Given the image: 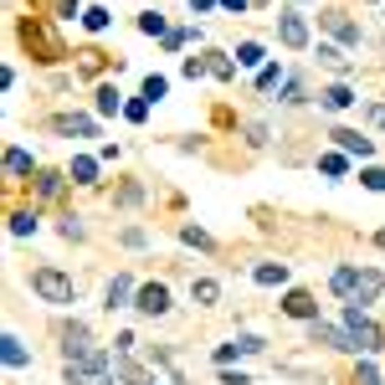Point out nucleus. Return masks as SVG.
<instances>
[{
  "label": "nucleus",
  "mask_w": 385,
  "mask_h": 385,
  "mask_svg": "<svg viewBox=\"0 0 385 385\" xmlns=\"http://www.w3.org/2000/svg\"><path fill=\"white\" fill-rule=\"evenodd\" d=\"M21 42L36 51V62H62V42L47 31V21L42 16H31V21H21Z\"/></svg>",
  "instance_id": "f257e3e1"
},
{
  "label": "nucleus",
  "mask_w": 385,
  "mask_h": 385,
  "mask_svg": "<svg viewBox=\"0 0 385 385\" xmlns=\"http://www.w3.org/2000/svg\"><path fill=\"white\" fill-rule=\"evenodd\" d=\"M31 288H36L47 303H72V277H62L57 268H36V272H31Z\"/></svg>",
  "instance_id": "f03ea898"
},
{
  "label": "nucleus",
  "mask_w": 385,
  "mask_h": 385,
  "mask_svg": "<svg viewBox=\"0 0 385 385\" xmlns=\"http://www.w3.org/2000/svg\"><path fill=\"white\" fill-rule=\"evenodd\" d=\"M344 329L354 334V344H360V350H380V329L370 324L360 309H344Z\"/></svg>",
  "instance_id": "7ed1b4c3"
},
{
  "label": "nucleus",
  "mask_w": 385,
  "mask_h": 385,
  "mask_svg": "<svg viewBox=\"0 0 385 385\" xmlns=\"http://www.w3.org/2000/svg\"><path fill=\"white\" fill-rule=\"evenodd\" d=\"M277 36H283L288 47H309V21H303L298 10H283V16H277Z\"/></svg>",
  "instance_id": "20e7f679"
},
{
  "label": "nucleus",
  "mask_w": 385,
  "mask_h": 385,
  "mask_svg": "<svg viewBox=\"0 0 385 385\" xmlns=\"http://www.w3.org/2000/svg\"><path fill=\"white\" fill-rule=\"evenodd\" d=\"M313 344H329V350H360L350 329H329V324H318V318H313Z\"/></svg>",
  "instance_id": "39448f33"
},
{
  "label": "nucleus",
  "mask_w": 385,
  "mask_h": 385,
  "mask_svg": "<svg viewBox=\"0 0 385 385\" xmlns=\"http://www.w3.org/2000/svg\"><path fill=\"white\" fill-rule=\"evenodd\" d=\"M139 309H144V313H165V309H170L165 283H144V288H139Z\"/></svg>",
  "instance_id": "423d86ee"
},
{
  "label": "nucleus",
  "mask_w": 385,
  "mask_h": 385,
  "mask_svg": "<svg viewBox=\"0 0 385 385\" xmlns=\"http://www.w3.org/2000/svg\"><path fill=\"white\" fill-rule=\"evenodd\" d=\"M334 139H339V149L360 154V159H370V154H375V144H370L365 134H354V129H334Z\"/></svg>",
  "instance_id": "0eeeda50"
},
{
  "label": "nucleus",
  "mask_w": 385,
  "mask_h": 385,
  "mask_svg": "<svg viewBox=\"0 0 385 385\" xmlns=\"http://www.w3.org/2000/svg\"><path fill=\"white\" fill-rule=\"evenodd\" d=\"M380 293H385L380 272H354V293H350V298H360V303H365V298H380Z\"/></svg>",
  "instance_id": "6e6552de"
},
{
  "label": "nucleus",
  "mask_w": 385,
  "mask_h": 385,
  "mask_svg": "<svg viewBox=\"0 0 385 385\" xmlns=\"http://www.w3.org/2000/svg\"><path fill=\"white\" fill-rule=\"evenodd\" d=\"M51 129H57V134H92V118H83V113H57V118H51Z\"/></svg>",
  "instance_id": "1a4fd4ad"
},
{
  "label": "nucleus",
  "mask_w": 385,
  "mask_h": 385,
  "mask_svg": "<svg viewBox=\"0 0 385 385\" xmlns=\"http://www.w3.org/2000/svg\"><path fill=\"white\" fill-rule=\"evenodd\" d=\"M324 26L339 36V42H360V26H354V21H344L339 10H329V16H324Z\"/></svg>",
  "instance_id": "9d476101"
},
{
  "label": "nucleus",
  "mask_w": 385,
  "mask_h": 385,
  "mask_svg": "<svg viewBox=\"0 0 385 385\" xmlns=\"http://www.w3.org/2000/svg\"><path fill=\"white\" fill-rule=\"evenodd\" d=\"M293 318H318V303L309 298V293H288V303H283Z\"/></svg>",
  "instance_id": "9b49d317"
},
{
  "label": "nucleus",
  "mask_w": 385,
  "mask_h": 385,
  "mask_svg": "<svg viewBox=\"0 0 385 385\" xmlns=\"http://www.w3.org/2000/svg\"><path fill=\"white\" fill-rule=\"evenodd\" d=\"M350 103H354V92L344 88V83H334V88L324 92V108H350Z\"/></svg>",
  "instance_id": "f8f14e48"
},
{
  "label": "nucleus",
  "mask_w": 385,
  "mask_h": 385,
  "mask_svg": "<svg viewBox=\"0 0 385 385\" xmlns=\"http://www.w3.org/2000/svg\"><path fill=\"white\" fill-rule=\"evenodd\" d=\"M190 298H195V303H216V298H221V288L211 283V277H201V283H190Z\"/></svg>",
  "instance_id": "ddd939ff"
},
{
  "label": "nucleus",
  "mask_w": 385,
  "mask_h": 385,
  "mask_svg": "<svg viewBox=\"0 0 385 385\" xmlns=\"http://www.w3.org/2000/svg\"><path fill=\"white\" fill-rule=\"evenodd\" d=\"M318 62H324V67H334V72H344V67H350V57H344L339 47H318Z\"/></svg>",
  "instance_id": "4468645a"
},
{
  "label": "nucleus",
  "mask_w": 385,
  "mask_h": 385,
  "mask_svg": "<svg viewBox=\"0 0 385 385\" xmlns=\"http://www.w3.org/2000/svg\"><path fill=\"white\" fill-rule=\"evenodd\" d=\"M6 170H10V175H31V154H26V149H10V154H6Z\"/></svg>",
  "instance_id": "2eb2a0df"
},
{
  "label": "nucleus",
  "mask_w": 385,
  "mask_h": 385,
  "mask_svg": "<svg viewBox=\"0 0 385 385\" xmlns=\"http://www.w3.org/2000/svg\"><path fill=\"white\" fill-rule=\"evenodd\" d=\"M129 288H134V283H129V277H113V283H108V309H124Z\"/></svg>",
  "instance_id": "dca6fc26"
},
{
  "label": "nucleus",
  "mask_w": 385,
  "mask_h": 385,
  "mask_svg": "<svg viewBox=\"0 0 385 385\" xmlns=\"http://www.w3.org/2000/svg\"><path fill=\"white\" fill-rule=\"evenodd\" d=\"M283 277H288V268H283V262H268V268H257V283H262V288L283 283Z\"/></svg>",
  "instance_id": "f3484780"
},
{
  "label": "nucleus",
  "mask_w": 385,
  "mask_h": 385,
  "mask_svg": "<svg viewBox=\"0 0 385 385\" xmlns=\"http://www.w3.org/2000/svg\"><path fill=\"white\" fill-rule=\"evenodd\" d=\"M236 62H242V67H257V62H262V47H257V42H242V47H236Z\"/></svg>",
  "instance_id": "a211bd4d"
},
{
  "label": "nucleus",
  "mask_w": 385,
  "mask_h": 385,
  "mask_svg": "<svg viewBox=\"0 0 385 385\" xmlns=\"http://www.w3.org/2000/svg\"><path fill=\"white\" fill-rule=\"evenodd\" d=\"M10 231H16V236L36 231V216H31V211H16V216H10Z\"/></svg>",
  "instance_id": "6ab92c4d"
},
{
  "label": "nucleus",
  "mask_w": 385,
  "mask_h": 385,
  "mask_svg": "<svg viewBox=\"0 0 385 385\" xmlns=\"http://www.w3.org/2000/svg\"><path fill=\"white\" fill-rule=\"evenodd\" d=\"M72 175L83 180V185H92V175H98V165H92V159H72Z\"/></svg>",
  "instance_id": "aec40b11"
},
{
  "label": "nucleus",
  "mask_w": 385,
  "mask_h": 385,
  "mask_svg": "<svg viewBox=\"0 0 385 385\" xmlns=\"http://www.w3.org/2000/svg\"><path fill=\"white\" fill-rule=\"evenodd\" d=\"M98 113H118V92L113 88H98Z\"/></svg>",
  "instance_id": "412c9836"
},
{
  "label": "nucleus",
  "mask_w": 385,
  "mask_h": 385,
  "mask_svg": "<svg viewBox=\"0 0 385 385\" xmlns=\"http://www.w3.org/2000/svg\"><path fill=\"white\" fill-rule=\"evenodd\" d=\"M6 365H26V350H21V339H10V334H6Z\"/></svg>",
  "instance_id": "4be33fe9"
},
{
  "label": "nucleus",
  "mask_w": 385,
  "mask_h": 385,
  "mask_svg": "<svg viewBox=\"0 0 385 385\" xmlns=\"http://www.w3.org/2000/svg\"><path fill=\"white\" fill-rule=\"evenodd\" d=\"M83 21H88V31H103V26H108V10H98V6H92Z\"/></svg>",
  "instance_id": "5701e85b"
},
{
  "label": "nucleus",
  "mask_w": 385,
  "mask_h": 385,
  "mask_svg": "<svg viewBox=\"0 0 385 385\" xmlns=\"http://www.w3.org/2000/svg\"><path fill=\"white\" fill-rule=\"evenodd\" d=\"M144 98H165V77H144Z\"/></svg>",
  "instance_id": "b1692460"
},
{
  "label": "nucleus",
  "mask_w": 385,
  "mask_h": 385,
  "mask_svg": "<svg viewBox=\"0 0 385 385\" xmlns=\"http://www.w3.org/2000/svg\"><path fill=\"white\" fill-rule=\"evenodd\" d=\"M139 195H144L139 185H124V190H118V206H139Z\"/></svg>",
  "instance_id": "393cba45"
},
{
  "label": "nucleus",
  "mask_w": 385,
  "mask_h": 385,
  "mask_svg": "<svg viewBox=\"0 0 385 385\" xmlns=\"http://www.w3.org/2000/svg\"><path fill=\"white\" fill-rule=\"evenodd\" d=\"M206 67H211V72H216V77H231V72H236V67H231V62H227V57H211V62H206Z\"/></svg>",
  "instance_id": "a878e982"
},
{
  "label": "nucleus",
  "mask_w": 385,
  "mask_h": 385,
  "mask_svg": "<svg viewBox=\"0 0 385 385\" xmlns=\"http://www.w3.org/2000/svg\"><path fill=\"white\" fill-rule=\"evenodd\" d=\"M365 185H370V190H385V170H365V175H360Z\"/></svg>",
  "instance_id": "bb28decb"
},
{
  "label": "nucleus",
  "mask_w": 385,
  "mask_h": 385,
  "mask_svg": "<svg viewBox=\"0 0 385 385\" xmlns=\"http://www.w3.org/2000/svg\"><path fill=\"white\" fill-rule=\"evenodd\" d=\"M354 385H380V375H375V365H360V375H354Z\"/></svg>",
  "instance_id": "cd10ccee"
},
{
  "label": "nucleus",
  "mask_w": 385,
  "mask_h": 385,
  "mask_svg": "<svg viewBox=\"0 0 385 385\" xmlns=\"http://www.w3.org/2000/svg\"><path fill=\"white\" fill-rule=\"evenodd\" d=\"M324 175H344V159L339 154H324Z\"/></svg>",
  "instance_id": "c85d7f7f"
},
{
  "label": "nucleus",
  "mask_w": 385,
  "mask_h": 385,
  "mask_svg": "<svg viewBox=\"0 0 385 385\" xmlns=\"http://www.w3.org/2000/svg\"><path fill=\"white\" fill-rule=\"evenodd\" d=\"M139 26H144V31H149V36H159V31H165V21H159V16H154V10H149V16H144Z\"/></svg>",
  "instance_id": "c756f323"
},
{
  "label": "nucleus",
  "mask_w": 385,
  "mask_h": 385,
  "mask_svg": "<svg viewBox=\"0 0 385 385\" xmlns=\"http://www.w3.org/2000/svg\"><path fill=\"white\" fill-rule=\"evenodd\" d=\"M365 113H370V124H375V129H385V108H380V103H370Z\"/></svg>",
  "instance_id": "7c9ffc66"
},
{
  "label": "nucleus",
  "mask_w": 385,
  "mask_h": 385,
  "mask_svg": "<svg viewBox=\"0 0 385 385\" xmlns=\"http://www.w3.org/2000/svg\"><path fill=\"white\" fill-rule=\"evenodd\" d=\"M221 6H227V10H247V0H221Z\"/></svg>",
  "instance_id": "2f4dec72"
},
{
  "label": "nucleus",
  "mask_w": 385,
  "mask_h": 385,
  "mask_svg": "<svg viewBox=\"0 0 385 385\" xmlns=\"http://www.w3.org/2000/svg\"><path fill=\"white\" fill-rule=\"evenodd\" d=\"M190 6H195V10H211V6H216V0H190Z\"/></svg>",
  "instance_id": "473e14b6"
},
{
  "label": "nucleus",
  "mask_w": 385,
  "mask_h": 385,
  "mask_svg": "<svg viewBox=\"0 0 385 385\" xmlns=\"http://www.w3.org/2000/svg\"><path fill=\"white\" fill-rule=\"evenodd\" d=\"M375 242H380V247H385V231H375Z\"/></svg>",
  "instance_id": "72a5a7b5"
}]
</instances>
